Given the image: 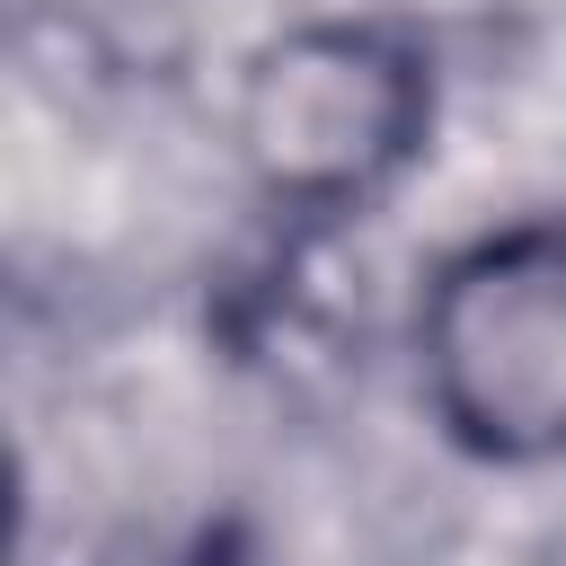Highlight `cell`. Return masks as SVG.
I'll return each instance as SVG.
<instances>
[{
  "label": "cell",
  "instance_id": "1",
  "mask_svg": "<svg viewBox=\"0 0 566 566\" xmlns=\"http://www.w3.org/2000/svg\"><path fill=\"white\" fill-rule=\"evenodd\" d=\"M424 389L495 460L566 451V230H504L433 274Z\"/></svg>",
  "mask_w": 566,
  "mask_h": 566
},
{
  "label": "cell",
  "instance_id": "2",
  "mask_svg": "<svg viewBox=\"0 0 566 566\" xmlns=\"http://www.w3.org/2000/svg\"><path fill=\"white\" fill-rule=\"evenodd\" d=\"M424 62L371 27H292L248 62L239 150L274 203L345 212L424 142Z\"/></svg>",
  "mask_w": 566,
  "mask_h": 566
},
{
  "label": "cell",
  "instance_id": "3",
  "mask_svg": "<svg viewBox=\"0 0 566 566\" xmlns=\"http://www.w3.org/2000/svg\"><path fill=\"white\" fill-rule=\"evenodd\" d=\"M142 566H256L230 531H203V539H186V548H159V557H142Z\"/></svg>",
  "mask_w": 566,
  "mask_h": 566
}]
</instances>
